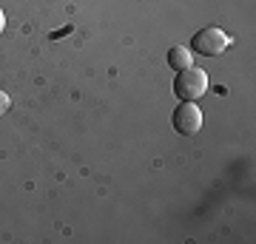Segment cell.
Instances as JSON below:
<instances>
[{
	"label": "cell",
	"instance_id": "6da1fadb",
	"mask_svg": "<svg viewBox=\"0 0 256 244\" xmlns=\"http://www.w3.org/2000/svg\"><path fill=\"white\" fill-rule=\"evenodd\" d=\"M208 91V74L202 68H182L176 71V80H174V94L180 97L182 102H196L200 97H205Z\"/></svg>",
	"mask_w": 256,
	"mask_h": 244
},
{
	"label": "cell",
	"instance_id": "7a4b0ae2",
	"mask_svg": "<svg viewBox=\"0 0 256 244\" xmlns=\"http://www.w3.org/2000/svg\"><path fill=\"white\" fill-rule=\"evenodd\" d=\"M230 45L228 34L216 26H208V28H200L191 40V51L196 54H205V57H220L225 48Z\"/></svg>",
	"mask_w": 256,
	"mask_h": 244
},
{
	"label": "cell",
	"instance_id": "3957f363",
	"mask_svg": "<svg viewBox=\"0 0 256 244\" xmlns=\"http://www.w3.org/2000/svg\"><path fill=\"white\" fill-rule=\"evenodd\" d=\"M174 128L182 136H196L202 128V111L196 108V102H180V108L174 111Z\"/></svg>",
	"mask_w": 256,
	"mask_h": 244
},
{
	"label": "cell",
	"instance_id": "277c9868",
	"mask_svg": "<svg viewBox=\"0 0 256 244\" xmlns=\"http://www.w3.org/2000/svg\"><path fill=\"white\" fill-rule=\"evenodd\" d=\"M168 65H171L174 71L191 68L194 65V51L191 48H185V45H171V51H168Z\"/></svg>",
	"mask_w": 256,
	"mask_h": 244
},
{
	"label": "cell",
	"instance_id": "5b68a950",
	"mask_svg": "<svg viewBox=\"0 0 256 244\" xmlns=\"http://www.w3.org/2000/svg\"><path fill=\"white\" fill-rule=\"evenodd\" d=\"M9 108H12L9 94H6V91H0V117H6V114H9Z\"/></svg>",
	"mask_w": 256,
	"mask_h": 244
},
{
	"label": "cell",
	"instance_id": "8992f818",
	"mask_svg": "<svg viewBox=\"0 0 256 244\" xmlns=\"http://www.w3.org/2000/svg\"><path fill=\"white\" fill-rule=\"evenodd\" d=\"M3 28H6V14H3V9H0V34H3Z\"/></svg>",
	"mask_w": 256,
	"mask_h": 244
}]
</instances>
